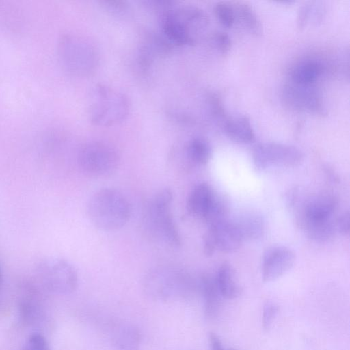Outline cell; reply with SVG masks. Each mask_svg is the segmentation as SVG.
<instances>
[{"instance_id": "cell-1", "label": "cell", "mask_w": 350, "mask_h": 350, "mask_svg": "<svg viewBox=\"0 0 350 350\" xmlns=\"http://www.w3.org/2000/svg\"><path fill=\"white\" fill-rule=\"evenodd\" d=\"M131 205L119 191L104 188L95 192L88 203V215L98 229L111 232L122 228L129 220Z\"/></svg>"}, {"instance_id": "cell-17", "label": "cell", "mask_w": 350, "mask_h": 350, "mask_svg": "<svg viewBox=\"0 0 350 350\" xmlns=\"http://www.w3.org/2000/svg\"><path fill=\"white\" fill-rule=\"evenodd\" d=\"M225 131L232 140L243 144L255 141V134L249 118L245 116H238L228 119L225 124Z\"/></svg>"}, {"instance_id": "cell-3", "label": "cell", "mask_w": 350, "mask_h": 350, "mask_svg": "<svg viewBox=\"0 0 350 350\" xmlns=\"http://www.w3.org/2000/svg\"><path fill=\"white\" fill-rule=\"evenodd\" d=\"M130 103L120 91L107 85L98 84L91 90L88 102L90 121L98 126H111L128 116Z\"/></svg>"}, {"instance_id": "cell-28", "label": "cell", "mask_w": 350, "mask_h": 350, "mask_svg": "<svg viewBox=\"0 0 350 350\" xmlns=\"http://www.w3.org/2000/svg\"><path fill=\"white\" fill-rule=\"evenodd\" d=\"M279 310L278 306L273 301H267L263 306L262 324L265 329H268L274 321Z\"/></svg>"}, {"instance_id": "cell-29", "label": "cell", "mask_w": 350, "mask_h": 350, "mask_svg": "<svg viewBox=\"0 0 350 350\" xmlns=\"http://www.w3.org/2000/svg\"><path fill=\"white\" fill-rule=\"evenodd\" d=\"M350 219L349 211L341 214L334 221L336 232L347 236L349 234Z\"/></svg>"}, {"instance_id": "cell-13", "label": "cell", "mask_w": 350, "mask_h": 350, "mask_svg": "<svg viewBox=\"0 0 350 350\" xmlns=\"http://www.w3.org/2000/svg\"><path fill=\"white\" fill-rule=\"evenodd\" d=\"M284 99L291 107L308 111L321 110V100L311 85H302L295 83L286 87Z\"/></svg>"}, {"instance_id": "cell-12", "label": "cell", "mask_w": 350, "mask_h": 350, "mask_svg": "<svg viewBox=\"0 0 350 350\" xmlns=\"http://www.w3.org/2000/svg\"><path fill=\"white\" fill-rule=\"evenodd\" d=\"M337 206L336 197L330 193L323 192L314 195L306 201L301 220L330 219Z\"/></svg>"}, {"instance_id": "cell-11", "label": "cell", "mask_w": 350, "mask_h": 350, "mask_svg": "<svg viewBox=\"0 0 350 350\" xmlns=\"http://www.w3.org/2000/svg\"><path fill=\"white\" fill-rule=\"evenodd\" d=\"M295 261L294 252L284 246H274L267 249L262 258V279L270 282L286 273Z\"/></svg>"}, {"instance_id": "cell-6", "label": "cell", "mask_w": 350, "mask_h": 350, "mask_svg": "<svg viewBox=\"0 0 350 350\" xmlns=\"http://www.w3.org/2000/svg\"><path fill=\"white\" fill-rule=\"evenodd\" d=\"M77 161L86 173L97 176L113 172L119 163L116 150L109 144L98 141L84 144L79 149Z\"/></svg>"}, {"instance_id": "cell-27", "label": "cell", "mask_w": 350, "mask_h": 350, "mask_svg": "<svg viewBox=\"0 0 350 350\" xmlns=\"http://www.w3.org/2000/svg\"><path fill=\"white\" fill-rule=\"evenodd\" d=\"M23 350H50V347L44 336L33 333L28 337Z\"/></svg>"}, {"instance_id": "cell-24", "label": "cell", "mask_w": 350, "mask_h": 350, "mask_svg": "<svg viewBox=\"0 0 350 350\" xmlns=\"http://www.w3.org/2000/svg\"><path fill=\"white\" fill-rule=\"evenodd\" d=\"M215 16L219 22L226 27H231L234 22L233 7L225 2H219L215 7Z\"/></svg>"}, {"instance_id": "cell-31", "label": "cell", "mask_w": 350, "mask_h": 350, "mask_svg": "<svg viewBox=\"0 0 350 350\" xmlns=\"http://www.w3.org/2000/svg\"><path fill=\"white\" fill-rule=\"evenodd\" d=\"M210 350H236L233 348L226 349L220 338L215 333H210L208 336Z\"/></svg>"}, {"instance_id": "cell-14", "label": "cell", "mask_w": 350, "mask_h": 350, "mask_svg": "<svg viewBox=\"0 0 350 350\" xmlns=\"http://www.w3.org/2000/svg\"><path fill=\"white\" fill-rule=\"evenodd\" d=\"M215 192L206 183L196 185L187 199V210L190 215L202 219L205 218L213 201Z\"/></svg>"}, {"instance_id": "cell-32", "label": "cell", "mask_w": 350, "mask_h": 350, "mask_svg": "<svg viewBox=\"0 0 350 350\" xmlns=\"http://www.w3.org/2000/svg\"><path fill=\"white\" fill-rule=\"evenodd\" d=\"M325 173L327 174V176H329V178L333 181L336 182L338 180V178L337 174L333 172V170L328 169V167H327L325 170Z\"/></svg>"}, {"instance_id": "cell-16", "label": "cell", "mask_w": 350, "mask_h": 350, "mask_svg": "<svg viewBox=\"0 0 350 350\" xmlns=\"http://www.w3.org/2000/svg\"><path fill=\"white\" fill-rule=\"evenodd\" d=\"M200 288L204 301L205 316L208 319H213L218 314L221 297L215 278L210 275L202 276L200 281Z\"/></svg>"}, {"instance_id": "cell-18", "label": "cell", "mask_w": 350, "mask_h": 350, "mask_svg": "<svg viewBox=\"0 0 350 350\" xmlns=\"http://www.w3.org/2000/svg\"><path fill=\"white\" fill-rule=\"evenodd\" d=\"M235 223L243 239L256 240L261 238L265 232L263 217L258 213H246Z\"/></svg>"}, {"instance_id": "cell-4", "label": "cell", "mask_w": 350, "mask_h": 350, "mask_svg": "<svg viewBox=\"0 0 350 350\" xmlns=\"http://www.w3.org/2000/svg\"><path fill=\"white\" fill-rule=\"evenodd\" d=\"M57 54L64 70L77 77L93 73L99 62L96 45L86 37L74 33L61 36L57 42Z\"/></svg>"}, {"instance_id": "cell-7", "label": "cell", "mask_w": 350, "mask_h": 350, "mask_svg": "<svg viewBox=\"0 0 350 350\" xmlns=\"http://www.w3.org/2000/svg\"><path fill=\"white\" fill-rule=\"evenodd\" d=\"M37 271L44 284L53 292L69 294L77 287V272L73 265L64 259H44L37 265Z\"/></svg>"}, {"instance_id": "cell-25", "label": "cell", "mask_w": 350, "mask_h": 350, "mask_svg": "<svg viewBox=\"0 0 350 350\" xmlns=\"http://www.w3.org/2000/svg\"><path fill=\"white\" fill-rule=\"evenodd\" d=\"M140 336L137 330L127 328L122 331L118 339V345L121 350H137Z\"/></svg>"}, {"instance_id": "cell-15", "label": "cell", "mask_w": 350, "mask_h": 350, "mask_svg": "<svg viewBox=\"0 0 350 350\" xmlns=\"http://www.w3.org/2000/svg\"><path fill=\"white\" fill-rule=\"evenodd\" d=\"M216 284L224 298L233 299L241 294V287L238 283L235 271L228 262H224L218 269Z\"/></svg>"}, {"instance_id": "cell-26", "label": "cell", "mask_w": 350, "mask_h": 350, "mask_svg": "<svg viewBox=\"0 0 350 350\" xmlns=\"http://www.w3.org/2000/svg\"><path fill=\"white\" fill-rule=\"evenodd\" d=\"M319 8L312 3L303 6L298 16V23L300 27H306L311 20L319 18Z\"/></svg>"}, {"instance_id": "cell-23", "label": "cell", "mask_w": 350, "mask_h": 350, "mask_svg": "<svg viewBox=\"0 0 350 350\" xmlns=\"http://www.w3.org/2000/svg\"><path fill=\"white\" fill-rule=\"evenodd\" d=\"M227 201L224 196L215 192L213 201L204 220L210 226L227 219Z\"/></svg>"}, {"instance_id": "cell-9", "label": "cell", "mask_w": 350, "mask_h": 350, "mask_svg": "<svg viewBox=\"0 0 350 350\" xmlns=\"http://www.w3.org/2000/svg\"><path fill=\"white\" fill-rule=\"evenodd\" d=\"M243 239L235 221L226 219L208 226L204 237V252L207 256H212L216 250L233 252L240 247Z\"/></svg>"}, {"instance_id": "cell-19", "label": "cell", "mask_w": 350, "mask_h": 350, "mask_svg": "<svg viewBox=\"0 0 350 350\" xmlns=\"http://www.w3.org/2000/svg\"><path fill=\"white\" fill-rule=\"evenodd\" d=\"M322 72L321 65L315 61H306L296 65L291 73L293 83L311 85Z\"/></svg>"}, {"instance_id": "cell-2", "label": "cell", "mask_w": 350, "mask_h": 350, "mask_svg": "<svg viewBox=\"0 0 350 350\" xmlns=\"http://www.w3.org/2000/svg\"><path fill=\"white\" fill-rule=\"evenodd\" d=\"M206 25L207 17L204 12L189 5L167 10L161 19L165 38L177 45L194 44Z\"/></svg>"}, {"instance_id": "cell-5", "label": "cell", "mask_w": 350, "mask_h": 350, "mask_svg": "<svg viewBox=\"0 0 350 350\" xmlns=\"http://www.w3.org/2000/svg\"><path fill=\"white\" fill-rule=\"evenodd\" d=\"M172 198L169 189L159 191L148 204L145 222L154 238L170 247H178L180 236L170 212Z\"/></svg>"}, {"instance_id": "cell-33", "label": "cell", "mask_w": 350, "mask_h": 350, "mask_svg": "<svg viewBox=\"0 0 350 350\" xmlns=\"http://www.w3.org/2000/svg\"><path fill=\"white\" fill-rule=\"evenodd\" d=\"M2 282H3V273H2V270H1V268L0 266V286L2 284Z\"/></svg>"}, {"instance_id": "cell-22", "label": "cell", "mask_w": 350, "mask_h": 350, "mask_svg": "<svg viewBox=\"0 0 350 350\" xmlns=\"http://www.w3.org/2000/svg\"><path fill=\"white\" fill-rule=\"evenodd\" d=\"M185 154L193 163L203 165L209 161L212 150L206 140L201 137H194L187 144Z\"/></svg>"}, {"instance_id": "cell-20", "label": "cell", "mask_w": 350, "mask_h": 350, "mask_svg": "<svg viewBox=\"0 0 350 350\" xmlns=\"http://www.w3.org/2000/svg\"><path fill=\"white\" fill-rule=\"evenodd\" d=\"M301 224L307 236L319 242L329 240L336 232L335 223L332 219L321 221L301 220Z\"/></svg>"}, {"instance_id": "cell-8", "label": "cell", "mask_w": 350, "mask_h": 350, "mask_svg": "<svg viewBox=\"0 0 350 350\" xmlns=\"http://www.w3.org/2000/svg\"><path fill=\"white\" fill-rule=\"evenodd\" d=\"M253 159L258 170L273 165L295 167L304 160L301 151L295 146L277 142L259 144L254 148Z\"/></svg>"}, {"instance_id": "cell-21", "label": "cell", "mask_w": 350, "mask_h": 350, "mask_svg": "<svg viewBox=\"0 0 350 350\" xmlns=\"http://www.w3.org/2000/svg\"><path fill=\"white\" fill-rule=\"evenodd\" d=\"M233 7L235 21H238L241 26L252 34L258 36L262 33L261 24L252 8L243 3H238Z\"/></svg>"}, {"instance_id": "cell-30", "label": "cell", "mask_w": 350, "mask_h": 350, "mask_svg": "<svg viewBox=\"0 0 350 350\" xmlns=\"http://www.w3.org/2000/svg\"><path fill=\"white\" fill-rule=\"evenodd\" d=\"M213 40L217 49L222 53H226L230 49L231 40L226 33H216L214 35Z\"/></svg>"}, {"instance_id": "cell-10", "label": "cell", "mask_w": 350, "mask_h": 350, "mask_svg": "<svg viewBox=\"0 0 350 350\" xmlns=\"http://www.w3.org/2000/svg\"><path fill=\"white\" fill-rule=\"evenodd\" d=\"M190 284L187 275L178 269L161 266L151 269L144 280L146 290L158 297H167Z\"/></svg>"}]
</instances>
